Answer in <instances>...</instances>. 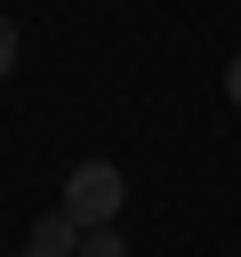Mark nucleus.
Returning a JSON list of instances; mask_svg holds the SVG:
<instances>
[{
	"mask_svg": "<svg viewBox=\"0 0 241 257\" xmlns=\"http://www.w3.org/2000/svg\"><path fill=\"white\" fill-rule=\"evenodd\" d=\"M8 72H16V24L0 16V80H8Z\"/></svg>",
	"mask_w": 241,
	"mask_h": 257,
	"instance_id": "4",
	"label": "nucleus"
},
{
	"mask_svg": "<svg viewBox=\"0 0 241 257\" xmlns=\"http://www.w3.org/2000/svg\"><path fill=\"white\" fill-rule=\"evenodd\" d=\"M16 257H40V249H16Z\"/></svg>",
	"mask_w": 241,
	"mask_h": 257,
	"instance_id": "6",
	"label": "nucleus"
},
{
	"mask_svg": "<svg viewBox=\"0 0 241 257\" xmlns=\"http://www.w3.org/2000/svg\"><path fill=\"white\" fill-rule=\"evenodd\" d=\"M24 249H40V257H72V249H80V225H72L64 209H48V217L32 225V241H24Z\"/></svg>",
	"mask_w": 241,
	"mask_h": 257,
	"instance_id": "2",
	"label": "nucleus"
},
{
	"mask_svg": "<svg viewBox=\"0 0 241 257\" xmlns=\"http://www.w3.org/2000/svg\"><path fill=\"white\" fill-rule=\"evenodd\" d=\"M72 257H129V241L112 233V225H96V233H80V249Z\"/></svg>",
	"mask_w": 241,
	"mask_h": 257,
	"instance_id": "3",
	"label": "nucleus"
},
{
	"mask_svg": "<svg viewBox=\"0 0 241 257\" xmlns=\"http://www.w3.org/2000/svg\"><path fill=\"white\" fill-rule=\"evenodd\" d=\"M120 201H129L120 169H112V161H80V169L64 177V201H56V209H64L80 233H96V225H112V217H120Z\"/></svg>",
	"mask_w": 241,
	"mask_h": 257,
	"instance_id": "1",
	"label": "nucleus"
},
{
	"mask_svg": "<svg viewBox=\"0 0 241 257\" xmlns=\"http://www.w3.org/2000/svg\"><path fill=\"white\" fill-rule=\"evenodd\" d=\"M225 96H233V104H241V56H233V64H225Z\"/></svg>",
	"mask_w": 241,
	"mask_h": 257,
	"instance_id": "5",
	"label": "nucleus"
}]
</instances>
